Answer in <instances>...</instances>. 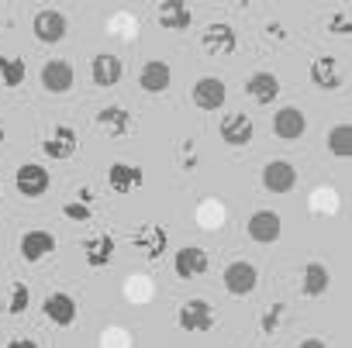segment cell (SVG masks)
<instances>
[{
	"mask_svg": "<svg viewBox=\"0 0 352 348\" xmlns=\"http://www.w3.org/2000/svg\"><path fill=\"white\" fill-rule=\"evenodd\" d=\"M142 183H145L142 165H131V162H111V169H107V187H111L114 194H131V190H138Z\"/></svg>",
	"mask_w": 352,
	"mask_h": 348,
	"instance_id": "obj_14",
	"label": "cell"
},
{
	"mask_svg": "<svg viewBox=\"0 0 352 348\" xmlns=\"http://www.w3.org/2000/svg\"><path fill=\"white\" fill-rule=\"evenodd\" d=\"M63 214H66L69 221H90V218H94V207H90V204L73 200V204H66V207H63Z\"/></svg>",
	"mask_w": 352,
	"mask_h": 348,
	"instance_id": "obj_31",
	"label": "cell"
},
{
	"mask_svg": "<svg viewBox=\"0 0 352 348\" xmlns=\"http://www.w3.org/2000/svg\"><path fill=\"white\" fill-rule=\"evenodd\" d=\"M280 90H283L280 76H276V73H266V69H259V73H252V76L245 80V93H249L256 104H273V100L280 97Z\"/></svg>",
	"mask_w": 352,
	"mask_h": 348,
	"instance_id": "obj_17",
	"label": "cell"
},
{
	"mask_svg": "<svg viewBox=\"0 0 352 348\" xmlns=\"http://www.w3.org/2000/svg\"><path fill=\"white\" fill-rule=\"evenodd\" d=\"M328 286H331L328 266L324 262H307L304 272H300V293L304 297H321V293H328Z\"/></svg>",
	"mask_w": 352,
	"mask_h": 348,
	"instance_id": "obj_25",
	"label": "cell"
},
{
	"mask_svg": "<svg viewBox=\"0 0 352 348\" xmlns=\"http://www.w3.org/2000/svg\"><path fill=\"white\" fill-rule=\"evenodd\" d=\"M14 187H18V194H21L25 200H38V197L49 194L52 176H49V169H45V165H38V162H25V165H18V172H14Z\"/></svg>",
	"mask_w": 352,
	"mask_h": 348,
	"instance_id": "obj_1",
	"label": "cell"
},
{
	"mask_svg": "<svg viewBox=\"0 0 352 348\" xmlns=\"http://www.w3.org/2000/svg\"><path fill=\"white\" fill-rule=\"evenodd\" d=\"M28 303H32L28 283H14V286H11V300H8V314H11V317H21V314L28 310Z\"/></svg>",
	"mask_w": 352,
	"mask_h": 348,
	"instance_id": "obj_28",
	"label": "cell"
},
{
	"mask_svg": "<svg viewBox=\"0 0 352 348\" xmlns=\"http://www.w3.org/2000/svg\"><path fill=\"white\" fill-rule=\"evenodd\" d=\"M0 194H4V190H0Z\"/></svg>",
	"mask_w": 352,
	"mask_h": 348,
	"instance_id": "obj_38",
	"label": "cell"
},
{
	"mask_svg": "<svg viewBox=\"0 0 352 348\" xmlns=\"http://www.w3.org/2000/svg\"><path fill=\"white\" fill-rule=\"evenodd\" d=\"M218 131H221V141L232 145V148H242L256 138V124H252L249 114H225Z\"/></svg>",
	"mask_w": 352,
	"mask_h": 348,
	"instance_id": "obj_12",
	"label": "cell"
},
{
	"mask_svg": "<svg viewBox=\"0 0 352 348\" xmlns=\"http://www.w3.org/2000/svg\"><path fill=\"white\" fill-rule=\"evenodd\" d=\"M8 348H38V341L35 338H14V341H8Z\"/></svg>",
	"mask_w": 352,
	"mask_h": 348,
	"instance_id": "obj_34",
	"label": "cell"
},
{
	"mask_svg": "<svg viewBox=\"0 0 352 348\" xmlns=\"http://www.w3.org/2000/svg\"><path fill=\"white\" fill-rule=\"evenodd\" d=\"M52 252H56V235L52 231H25L21 235V259L25 262H42Z\"/></svg>",
	"mask_w": 352,
	"mask_h": 348,
	"instance_id": "obj_20",
	"label": "cell"
},
{
	"mask_svg": "<svg viewBox=\"0 0 352 348\" xmlns=\"http://www.w3.org/2000/svg\"><path fill=\"white\" fill-rule=\"evenodd\" d=\"M42 310H45V317H49L52 324H59V327H69V324L76 321V300H73L69 293H49L45 303H42Z\"/></svg>",
	"mask_w": 352,
	"mask_h": 348,
	"instance_id": "obj_23",
	"label": "cell"
},
{
	"mask_svg": "<svg viewBox=\"0 0 352 348\" xmlns=\"http://www.w3.org/2000/svg\"><path fill=\"white\" fill-rule=\"evenodd\" d=\"M4 135H8V131H4V121H0V145H4Z\"/></svg>",
	"mask_w": 352,
	"mask_h": 348,
	"instance_id": "obj_37",
	"label": "cell"
},
{
	"mask_svg": "<svg viewBox=\"0 0 352 348\" xmlns=\"http://www.w3.org/2000/svg\"><path fill=\"white\" fill-rule=\"evenodd\" d=\"M169 80H173V69H169L166 62H159V59L145 62L142 73H138V86H142L145 93H166V90H169Z\"/></svg>",
	"mask_w": 352,
	"mask_h": 348,
	"instance_id": "obj_24",
	"label": "cell"
},
{
	"mask_svg": "<svg viewBox=\"0 0 352 348\" xmlns=\"http://www.w3.org/2000/svg\"><path fill=\"white\" fill-rule=\"evenodd\" d=\"M328 152H331L335 159H349V155H352V128H349V124L328 128Z\"/></svg>",
	"mask_w": 352,
	"mask_h": 348,
	"instance_id": "obj_27",
	"label": "cell"
},
{
	"mask_svg": "<svg viewBox=\"0 0 352 348\" xmlns=\"http://www.w3.org/2000/svg\"><path fill=\"white\" fill-rule=\"evenodd\" d=\"M266 38H287L283 25H280V21H270V25H266Z\"/></svg>",
	"mask_w": 352,
	"mask_h": 348,
	"instance_id": "obj_32",
	"label": "cell"
},
{
	"mask_svg": "<svg viewBox=\"0 0 352 348\" xmlns=\"http://www.w3.org/2000/svg\"><path fill=\"white\" fill-rule=\"evenodd\" d=\"M328 32H335V35H349V32H352V11L342 8V11L328 21Z\"/></svg>",
	"mask_w": 352,
	"mask_h": 348,
	"instance_id": "obj_30",
	"label": "cell"
},
{
	"mask_svg": "<svg viewBox=\"0 0 352 348\" xmlns=\"http://www.w3.org/2000/svg\"><path fill=\"white\" fill-rule=\"evenodd\" d=\"M76 200H80V204H94V190H90V187H80V190H76Z\"/></svg>",
	"mask_w": 352,
	"mask_h": 348,
	"instance_id": "obj_35",
	"label": "cell"
},
{
	"mask_svg": "<svg viewBox=\"0 0 352 348\" xmlns=\"http://www.w3.org/2000/svg\"><path fill=\"white\" fill-rule=\"evenodd\" d=\"M311 83L321 90H338L342 86V66L335 56H318L311 62Z\"/></svg>",
	"mask_w": 352,
	"mask_h": 348,
	"instance_id": "obj_22",
	"label": "cell"
},
{
	"mask_svg": "<svg viewBox=\"0 0 352 348\" xmlns=\"http://www.w3.org/2000/svg\"><path fill=\"white\" fill-rule=\"evenodd\" d=\"M283 324V303H270L266 307V314H263V321H259V327H263V334H276V327Z\"/></svg>",
	"mask_w": 352,
	"mask_h": 348,
	"instance_id": "obj_29",
	"label": "cell"
},
{
	"mask_svg": "<svg viewBox=\"0 0 352 348\" xmlns=\"http://www.w3.org/2000/svg\"><path fill=\"white\" fill-rule=\"evenodd\" d=\"M201 45H204V52H211V56H232V52L239 49V35H235L232 25L211 21V25L204 28V35H201Z\"/></svg>",
	"mask_w": 352,
	"mask_h": 348,
	"instance_id": "obj_7",
	"label": "cell"
},
{
	"mask_svg": "<svg viewBox=\"0 0 352 348\" xmlns=\"http://www.w3.org/2000/svg\"><path fill=\"white\" fill-rule=\"evenodd\" d=\"M208 252L201 248V245H187V248H176V255H173V272L180 276V279H197V276H204L208 272Z\"/></svg>",
	"mask_w": 352,
	"mask_h": 348,
	"instance_id": "obj_9",
	"label": "cell"
},
{
	"mask_svg": "<svg viewBox=\"0 0 352 348\" xmlns=\"http://www.w3.org/2000/svg\"><path fill=\"white\" fill-rule=\"evenodd\" d=\"M114 252H118V242H114L111 235H90V238H83V259H87V266H94V269L111 266Z\"/></svg>",
	"mask_w": 352,
	"mask_h": 348,
	"instance_id": "obj_19",
	"label": "cell"
},
{
	"mask_svg": "<svg viewBox=\"0 0 352 348\" xmlns=\"http://www.w3.org/2000/svg\"><path fill=\"white\" fill-rule=\"evenodd\" d=\"M135 248L148 259V262H155V259H162L166 255V245H169V235H166V228L159 224V221H145L138 231H135Z\"/></svg>",
	"mask_w": 352,
	"mask_h": 348,
	"instance_id": "obj_5",
	"label": "cell"
},
{
	"mask_svg": "<svg viewBox=\"0 0 352 348\" xmlns=\"http://www.w3.org/2000/svg\"><path fill=\"white\" fill-rule=\"evenodd\" d=\"M190 97H194V104H197L201 111H221L225 100H228V86H225L221 76H204V80L194 83Z\"/></svg>",
	"mask_w": 352,
	"mask_h": 348,
	"instance_id": "obj_8",
	"label": "cell"
},
{
	"mask_svg": "<svg viewBox=\"0 0 352 348\" xmlns=\"http://www.w3.org/2000/svg\"><path fill=\"white\" fill-rule=\"evenodd\" d=\"M307 131V117H304V111L300 107H280L276 114H273V135L276 138H283V141H297L300 135Z\"/></svg>",
	"mask_w": 352,
	"mask_h": 348,
	"instance_id": "obj_13",
	"label": "cell"
},
{
	"mask_svg": "<svg viewBox=\"0 0 352 348\" xmlns=\"http://www.w3.org/2000/svg\"><path fill=\"white\" fill-rule=\"evenodd\" d=\"M32 32H35V38H38L42 45H56V42H63V38H66L69 21H66V14H63V11L45 8V11H38V14H35Z\"/></svg>",
	"mask_w": 352,
	"mask_h": 348,
	"instance_id": "obj_2",
	"label": "cell"
},
{
	"mask_svg": "<svg viewBox=\"0 0 352 348\" xmlns=\"http://www.w3.org/2000/svg\"><path fill=\"white\" fill-rule=\"evenodd\" d=\"M28 80V62L21 56H0V83L8 90H18Z\"/></svg>",
	"mask_w": 352,
	"mask_h": 348,
	"instance_id": "obj_26",
	"label": "cell"
},
{
	"mask_svg": "<svg viewBox=\"0 0 352 348\" xmlns=\"http://www.w3.org/2000/svg\"><path fill=\"white\" fill-rule=\"evenodd\" d=\"M245 231H249V238L252 242H259V245H273V242H280V235H283V221H280V214L276 211H256L249 221H245Z\"/></svg>",
	"mask_w": 352,
	"mask_h": 348,
	"instance_id": "obj_6",
	"label": "cell"
},
{
	"mask_svg": "<svg viewBox=\"0 0 352 348\" xmlns=\"http://www.w3.org/2000/svg\"><path fill=\"white\" fill-rule=\"evenodd\" d=\"M121 73H124V62H121V56H114V52H100V56H94V62H90V80H94L97 86H114V83H121Z\"/></svg>",
	"mask_w": 352,
	"mask_h": 348,
	"instance_id": "obj_16",
	"label": "cell"
},
{
	"mask_svg": "<svg viewBox=\"0 0 352 348\" xmlns=\"http://www.w3.org/2000/svg\"><path fill=\"white\" fill-rule=\"evenodd\" d=\"M225 290L232 293V297H249V293H256V286H259V269L252 266V262H228L225 266Z\"/></svg>",
	"mask_w": 352,
	"mask_h": 348,
	"instance_id": "obj_3",
	"label": "cell"
},
{
	"mask_svg": "<svg viewBox=\"0 0 352 348\" xmlns=\"http://www.w3.org/2000/svg\"><path fill=\"white\" fill-rule=\"evenodd\" d=\"M197 165V152L190 145H184V169H194Z\"/></svg>",
	"mask_w": 352,
	"mask_h": 348,
	"instance_id": "obj_33",
	"label": "cell"
},
{
	"mask_svg": "<svg viewBox=\"0 0 352 348\" xmlns=\"http://www.w3.org/2000/svg\"><path fill=\"white\" fill-rule=\"evenodd\" d=\"M97 128H104L111 138H124L131 131V111L121 104H107L97 111Z\"/></svg>",
	"mask_w": 352,
	"mask_h": 348,
	"instance_id": "obj_18",
	"label": "cell"
},
{
	"mask_svg": "<svg viewBox=\"0 0 352 348\" xmlns=\"http://www.w3.org/2000/svg\"><path fill=\"white\" fill-rule=\"evenodd\" d=\"M38 80H42V90H45V93H69L76 73H73V66H69L66 59H49V62L42 66Z\"/></svg>",
	"mask_w": 352,
	"mask_h": 348,
	"instance_id": "obj_11",
	"label": "cell"
},
{
	"mask_svg": "<svg viewBox=\"0 0 352 348\" xmlns=\"http://www.w3.org/2000/svg\"><path fill=\"white\" fill-rule=\"evenodd\" d=\"M155 18H159V25L169 28V32H187V28L194 25V11H190L187 4H180V0H166V4H159Z\"/></svg>",
	"mask_w": 352,
	"mask_h": 348,
	"instance_id": "obj_21",
	"label": "cell"
},
{
	"mask_svg": "<svg viewBox=\"0 0 352 348\" xmlns=\"http://www.w3.org/2000/svg\"><path fill=\"white\" fill-rule=\"evenodd\" d=\"M76 148H80V135H76V128H69V124H59V128L42 141V152H45L49 159H69V155H76Z\"/></svg>",
	"mask_w": 352,
	"mask_h": 348,
	"instance_id": "obj_15",
	"label": "cell"
},
{
	"mask_svg": "<svg viewBox=\"0 0 352 348\" xmlns=\"http://www.w3.org/2000/svg\"><path fill=\"white\" fill-rule=\"evenodd\" d=\"M297 183V169L287 162V159H273L263 165V187L266 194H290Z\"/></svg>",
	"mask_w": 352,
	"mask_h": 348,
	"instance_id": "obj_10",
	"label": "cell"
},
{
	"mask_svg": "<svg viewBox=\"0 0 352 348\" xmlns=\"http://www.w3.org/2000/svg\"><path fill=\"white\" fill-rule=\"evenodd\" d=\"M297 348H328V345H324V341H318V338H304Z\"/></svg>",
	"mask_w": 352,
	"mask_h": 348,
	"instance_id": "obj_36",
	"label": "cell"
},
{
	"mask_svg": "<svg viewBox=\"0 0 352 348\" xmlns=\"http://www.w3.org/2000/svg\"><path fill=\"white\" fill-rule=\"evenodd\" d=\"M176 324H180L184 331H211V324H214V307H211L204 297H194V300L180 303V310H176Z\"/></svg>",
	"mask_w": 352,
	"mask_h": 348,
	"instance_id": "obj_4",
	"label": "cell"
}]
</instances>
